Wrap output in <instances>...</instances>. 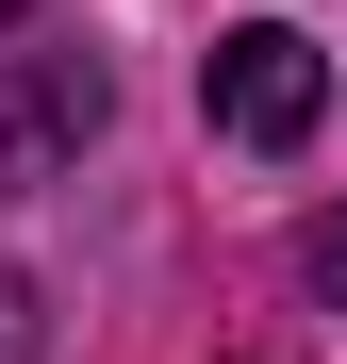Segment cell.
Instances as JSON below:
<instances>
[{
    "label": "cell",
    "mask_w": 347,
    "mask_h": 364,
    "mask_svg": "<svg viewBox=\"0 0 347 364\" xmlns=\"http://www.w3.org/2000/svg\"><path fill=\"white\" fill-rule=\"evenodd\" d=\"M199 116L231 149H298L314 116H331V50L298 17H248V33H215V67H199Z\"/></svg>",
    "instance_id": "6da1fadb"
},
{
    "label": "cell",
    "mask_w": 347,
    "mask_h": 364,
    "mask_svg": "<svg viewBox=\"0 0 347 364\" xmlns=\"http://www.w3.org/2000/svg\"><path fill=\"white\" fill-rule=\"evenodd\" d=\"M298 282H314V298H331V315H347V199H331V215L298 232Z\"/></svg>",
    "instance_id": "7a4b0ae2"
},
{
    "label": "cell",
    "mask_w": 347,
    "mask_h": 364,
    "mask_svg": "<svg viewBox=\"0 0 347 364\" xmlns=\"http://www.w3.org/2000/svg\"><path fill=\"white\" fill-rule=\"evenodd\" d=\"M33 348H50V315H33V282H17V265H0V364H33Z\"/></svg>",
    "instance_id": "3957f363"
}]
</instances>
